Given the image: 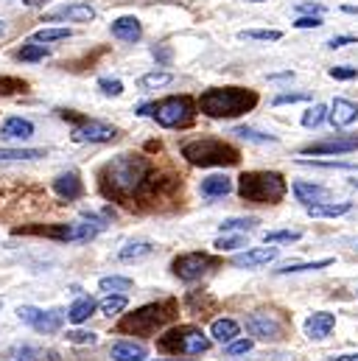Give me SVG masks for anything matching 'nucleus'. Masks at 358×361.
I'll list each match as a JSON object with an SVG mask.
<instances>
[{
    "instance_id": "obj_10",
    "label": "nucleus",
    "mask_w": 358,
    "mask_h": 361,
    "mask_svg": "<svg viewBox=\"0 0 358 361\" xmlns=\"http://www.w3.org/2000/svg\"><path fill=\"white\" fill-rule=\"evenodd\" d=\"M218 264H221V261H218L216 255H210V252H185V255L174 258L171 269H174V274H177L179 280L196 283V280H202L204 274H210Z\"/></svg>"
},
{
    "instance_id": "obj_43",
    "label": "nucleus",
    "mask_w": 358,
    "mask_h": 361,
    "mask_svg": "<svg viewBox=\"0 0 358 361\" xmlns=\"http://www.w3.org/2000/svg\"><path fill=\"white\" fill-rule=\"evenodd\" d=\"M244 244H247L244 235H224V238L216 241V250H221V252H233V250H238V247H244Z\"/></svg>"
},
{
    "instance_id": "obj_56",
    "label": "nucleus",
    "mask_w": 358,
    "mask_h": 361,
    "mask_svg": "<svg viewBox=\"0 0 358 361\" xmlns=\"http://www.w3.org/2000/svg\"><path fill=\"white\" fill-rule=\"evenodd\" d=\"M350 185H353V188H358V180H350Z\"/></svg>"
},
{
    "instance_id": "obj_34",
    "label": "nucleus",
    "mask_w": 358,
    "mask_h": 361,
    "mask_svg": "<svg viewBox=\"0 0 358 361\" xmlns=\"http://www.w3.org/2000/svg\"><path fill=\"white\" fill-rule=\"evenodd\" d=\"M174 82V76L171 73H146V76H140V87L143 90H157V87H166V85H171Z\"/></svg>"
},
{
    "instance_id": "obj_16",
    "label": "nucleus",
    "mask_w": 358,
    "mask_h": 361,
    "mask_svg": "<svg viewBox=\"0 0 358 361\" xmlns=\"http://www.w3.org/2000/svg\"><path fill=\"white\" fill-rule=\"evenodd\" d=\"M277 258V247H258V250H247L241 255L233 258V267H241V269H255V267H264L271 264Z\"/></svg>"
},
{
    "instance_id": "obj_1",
    "label": "nucleus",
    "mask_w": 358,
    "mask_h": 361,
    "mask_svg": "<svg viewBox=\"0 0 358 361\" xmlns=\"http://www.w3.org/2000/svg\"><path fill=\"white\" fill-rule=\"evenodd\" d=\"M98 190L129 213H171L185 202V180L157 157L126 152L98 171Z\"/></svg>"
},
{
    "instance_id": "obj_39",
    "label": "nucleus",
    "mask_w": 358,
    "mask_h": 361,
    "mask_svg": "<svg viewBox=\"0 0 358 361\" xmlns=\"http://www.w3.org/2000/svg\"><path fill=\"white\" fill-rule=\"evenodd\" d=\"M70 37V28H39L31 39L34 42H56V39H68Z\"/></svg>"
},
{
    "instance_id": "obj_28",
    "label": "nucleus",
    "mask_w": 358,
    "mask_h": 361,
    "mask_svg": "<svg viewBox=\"0 0 358 361\" xmlns=\"http://www.w3.org/2000/svg\"><path fill=\"white\" fill-rule=\"evenodd\" d=\"M98 305H95V300L92 297H79L73 305H70V311H68V319L73 322V325H82V322H87L90 317H92V311H95Z\"/></svg>"
},
{
    "instance_id": "obj_4",
    "label": "nucleus",
    "mask_w": 358,
    "mask_h": 361,
    "mask_svg": "<svg viewBox=\"0 0 358 361\" xmlns=\"http://www.w3.org/2000/svg\"><path fill=\"white\" fill-rule=\"evenodd\" d=\"M258 106V92L249 87H210L199 95L196 109L207 118H238Z\"/></svg>"
},
{
    "instance_id": "obj_17",
    "label": "nucleus",
    "mask_w": 358,
    "mask_h": 361,
    "mask_svg": "<svg viewBox=\"0 0 358 361\" xmlns=\"http://www.w3.org/2000/svg\"><path fill=\"white\" fill-rule=\"evenodd\" d=\"M48 20H70V23H90L95 20V8L90 3H70L48 14Z\"/></svg>"
},
{
    "instance_id": "obj_57",
    "label": "nucleus",
    "mask_w": 358,
    "mask_h": 361,
    "mask_svg": "<svg viewBox=\"0 0 358 361\" xmlns=\"http://www.w3.org/2000/svg\"><path fill=\"white\" fill-rule=\"evenodd\" d=\"M0 34H3V20H0Z\"/></svg>"
},
{
    "instance_id": "obj_49",
    "label": "nucleus",
    "mask_w": 358,
    "mask_h": 361,
    "mask_svg": "<svg viewBox=\"0 0 358 361\" xmlns=\"http://www.w3.org/2000/svg\"><path fill=\"white\" fill-rule=\"evenodd\" d=\"M294 25H297V28H319L322 20H319V14H305V17H300Z\"/></svg>"
},
{
    "instance_id": "obj_15",
    "label": "nucleus",
    "mask_w": 358,
    "mask_h": 361,
    "mask_svg": "<svg viewBox=\"0 0 358 361\" xmlns=\"http://www.w3.org/2000/svg\"><path fill=\"white\" fill-rule=\"evenodd\" d=\"M185 311L190 317H196V319H210V314L218 311V300L213 294H207V291H190L185 297Z\"/></svg>"
},
{
    "instance_id": "obj_45",
    "label": "nucleus",
    "mask_w": 358,
    "mask_h": 361,
    "mask_svg": "<svg viewBox=\"0 0 358 361\" xmlns=\"http://www.w3.org/2000/svg\"><path fill=\"white\" fill-rule=\"evenodd\" d=\"M68 342H73V345H95L98 336L90 334V331H73V334H68Z\"/></svg>"
},
{
    "instance_id": "obj_48",
    "label": "nucleus",
    "mask_w": 358,
    "mask_h": 361,
    "mask_svg": "<svg viewBox=\"0 0 358 361\" xmlns=\"http://www.w3.org/2000/svg\"><path fill=\"white\" fill-rule=\"evenodd\" d=\"M308 98H311L308 92H283L274 98V104L280 106V104H294V101H308Z\"/></svg>"
},
{
    "instance_id": "obj_18",
    "label": "nucleus",
    "mask_w": 358,
    "mask_h": 361,
    "mask_svg": "<svg viewBox=\"0 0 358 361\" xmlns=\"http://www.w3.org/2000/svg\"><path fill=\"white\" fill-rule=\"evenodd\" d=\"M54 190H56L65 202H76V199H82L85 185H82V180H79L76 171H68V174H62V177L54 180Z\"/></svg>"
},
{
    "instance_id": "obj_33",
    "label": "nucleus",
    "mask_w": 358,
    "mask_h": 361,
    "mask_svg": "<svg viewBox=\"0 0 358 361\" xmlns=\"http://www.w3.org/2000/svg\"><path fill=\"white\" fill-rule=\"evenodd\" d=\"M98 286H101V291H106V294H123V291L132 288V280H129V277H118V274H112V277H104Z\"/></svg>"
},
{
    "instance_id": "obj_40",
    "label": "nucleus",
    "mask_w": 358,
    "mask_h": 361,
    "mask_svg": "<svg viewBox=\"0 0 358 361\" xmlns=\"http://www.w3.org/2000/svg\"><path fill=\"white\" fill-rule=\"evenodd\" d=\"M238 37H241V39H264V42H277L283 34H280V31H264V28H261V31H258V28H249V31H241Z\"/></svg>"
},
{
    "instance_id": "obj_41",
    "label": "nucleus",
    "mask_w": 358,
    "mask_h": 361,
    "mask_svg": "<svg viewBox=\"0 0 358 361\" xmlns=\"http://www.w3.org/2000/svg\"><path fill=\"white\" fill-rule=\"evenodd\" d=\"M235 135H241L244 140H252V143H274L271 135H264V132H258V129H247V126H238Z\"/></svg>"
},
{
    "instance_id": "obj_11",
    "label": "nucleus",
    "mask_w": 358,
    "mask_h": 361,
    "mask_svg": "<svg viewBox=\"0 0 358 361\" xmlns=\"http://www.w3.org/2000/svg\"><path fill=\"white\" fill-rule=\"evenodd\" d=\"M247 331L261 342H280L285 336V319L271 311H252L247 317Z\"/></svg>"
},
{
    "instance_id": "obj_31",
    "label": "nucleus",
    "mask_w": 358,
    "mask_h": 361,
    "mask_svg": "<svg viewBox=\"0 0 358 361\" xmlns=\"http://www.w3.org/2000/svg\"><path fill=\"white\" fill-rule=\"evenodd\" d=\"M45 56H48V48H45V45H37L34 39L25 42V45L17 51V59H23V62H42Z\"/></svg>"
},
{
    "instance_id": "obj_42",
    "label": "nucleus",
    "mask_w": 358,
    "mask_h": 361,
    "mask_svg": "<svg viewBox=\"0 0 358 361\" xmlns=\"http://www.w3.org/2000/svg\"><path fill=\"white\" fill-rule=\"evenodd\" d=\"M218 227H221V233H230V230H252L255 227V219H227Z\"/></svg>"
},
{
    "instance_id": "obj_3",
    "label": "nucleus",
    "mask_w": 358,
    "mask_h": 361,
    "mask_svg": "<svg viewBox=\"0 0 358 361\" xmlns=\"http://www.w3.org/2000/svg\"><path fill=\"white\" fill-rule=\"evenodd\" d=\"M179 317V302L174 297L149 302L135 308L132 314H126L123 319H118L115 331L118 334H129V336H154L157 331H163L166 325H171Z\"/></svg>"
},
{
    "instance_id": "obj_14",
    "label": "nucleus",
    "mask_w": 358,
    "mask_h": 361,
    "mask_svg": "<svg viewBox=\"0 0 358 361\" xmlns=\"http://www.w3.org/2000/svg\"><path fill=\"white\" fill-rule=\"evenodd\" d=\"M358 152V135H336L302 149V154H350Z\"/></svg>"
},
{
    "instance_id": "obj_38",
    "label": "nucleus",
    "mask_w": 358,
    "mask_h": 361,
    "mask_svg": "<svg viewBox=\"0 0 358 361\" xmlns=\"http://www.w3.org/2000/svg\"><path fill=\"white\" fill-rule=\"evenodd\" d=\"M28 90V82L25 79H17V76H0V95H17V92Z\"/></svg>"
},
{
    "instance_id": "obj_52",
    "label": "nucleus",
    "mask_w": 358,
    "mask_h": 361,
    "mask_svg": "<svg viewBox=\"0 0 358 361\" xmlns=\"http://www.w3.org/2000/svg\"><path fill=\"white\" fill-rule=\"evenodd\" d=\"M300 11H308V14H322V11H325V6H322V3H302V6H300Z\"/></svg>"
},
{
    "instance_id": "obj_58",
    "label": "nucleus",
    "mask_w": 358,
    "mask_h": 361,
    "mask_svg": "<svg viewBox=\"0 0 358 361\" xmlns=\"http://www.w3.org/2000/svg\"><path fill=\"white\" fill-rule=\"evenodd\" d=\"M249 3H261V0H249Z\"/></svg>"
},
{
    "instance_id": "obj_19",
    "label": "nucleus",
    "mask_w": 358,
    "mask_h": 361,
    "mask_svg": "<svg viewBox=\"0 0 358 361\" xmlns=\"http://www.w3.org/2000/svg\"><path fill=\"white\" fill-rule=\"evenodd\" d=\"M294 196L302 204H319V202H331V190L322 185H311V182H294Z\"/></svg>"
},
{
    "instance_id": "obj_23",
    "label": "nucleus",
    "mask_w": 358,
    "mask_h": 361,
    "mask_svg": "<svg viewBox=\"0 0 358 361\" xmlns=\"http://www.w3.org/2000/svg\"><path fill=\"white\" fill-rule=\"evenodd\" d=\"M305 210L311 219H339L353 210V202H319V204H308Z\"/></svg>"
},
{
    "instance_id": "obj_37",
    "label": "nucleus",
    "mask_w": 358,
    "mask_h": 361,
    "mask_svg": "<svg viewBox=\"0 0 358 361\" xmlns=\"http://www.w3.org/2000/svg\"><path fill=\"white\" fill-rule=\"evenodd\" d=\"M300 238H302L300 230H271L264 235L266 244H291V241H300Z\"/></svg>"
},
{
    "instance_id": "obj_29",
    "label": "nucleus",
    "mask_w": 358,
    "mask_h": 361,
    "mask_svg": "<svg viewBox=\"0 0 358 361\" xmlns=\"http://www.w3.org/2000/svg\"><path fill=\"white\" fill-rule=\"evenodd\" d=\"M152 244L149 241H132V244H126L121 252H118V258L121 261H137V258H146V255H152Z\"/></svg>"
},
{
    "instance_id": "obj_20",
    "label": "nucleus",
    "mask_w": 358,
    "mask_h": 361,
    "mask_svg": "<svg viewBox=\"0 0 358 361\" xmlns=\"http://www.w3.org/2000/svg\"><path fill=\"white\" fill-rule=\"evenodd\" d=\"M333 325H336V317H333V314H328V311H316V314L308 317V322H305V334H308L311 339H325V336L333 331Z\"/></svg>"
},
{
    "instance_id": "obj_51",
    "label": "nucleus",
    "mask_w": 358,
    "mask_h": 361,
    "mask_svg": "<svg viewBox=\"0 0 358 361\" xmlns=\"http://www.w3.org/2000/svg\"><path fill=\"white\" fill-rule=\"evenodd\" d=\"M356 42H358V37H333V39L328 42V48H333V51H336V48H345V45H356Z\"/></svg>"
},
{
    "instance_id": "obj_27",
    "label": "nucleus",
    "mask_w": 358,
    "mask_h": 361,
    "mask_svg": "<svg viewBox=\"0 0 358 361\" xmlns=\"http://www.w3.org/2000/svg\"><path fill=\"white\" fill-rule=\"evenodd\" d=\"M238 322H233V319H216L213 322V328H210V336L216 339V342H221V345H230L235 336H238Z\"/></svg>"
},
{
    "instance_id": "obj_54",
    "label": "nucleus",
    "mask_w": 358,
    "mask_h": 361,
    "mask_svg": "<svg viewBox=\"0 0 358 361\" xmlns=\"http://www.w3.org/2000/svg\"><path fill=\"white\" fill-rule=\"evenodd\" d=\"M25 6H42V3H48V0H23Z\"/></svg>"
},
{
    "instance_id": "obj_26",
    "label": "nucleus",
    "mask_w": 358,
    "mask_h": 361,
    "mask_svg": "<svg viewBox=\"0 0 358 361\" xmlns=\"http://www.w3.org/2000/svg\"><path fill=\"white\" fill-rule=\"evenodd\" d=\"M112 359L115 361H143L146 359V348L135 345V342H115L112 345Z\"/></svg>"
},
{
    "instance_id": "obj_8",
    "label": "nucleus",
    "mask_w": 358,
    "mask_h": 361,
    "mask_svg": "<svg viewBox=\"0 0 358 361\" xmlns=\"http://www.w3.org/2000/svg\"><path fill=\"white\" fill-rule=\"evenodd\" d=\"M104 230L101 221L90 224H23L14 227V235H39L51 241H90Z\"/></svg>"
},
{
    "instance_id": "obj_25",
    "label": "nucleus",
    "mask_w": 358,
    "mask_h": 361,
    "mask_svg": "<svg viewBox=\"0 0 358 361\" xmlns=\"http://www.w3.org/2000/svg\"><path fill=\"white\" fill-rule=\"evenodd\" d=\"M199 190H202L204 199H221V196H227L233 190V180L230 177H221V174H213V177L202 180Z\"/></svg>"
},
{
    "instance_id": "obj_9",
    "label": "nucleus",
    "mask_w": 358,
    "mask_h": 361,
    "mask_svg": "<svg viewBox=\"0 0 358 361\" xmlns=\"http://www.w3.org/2000/svg\"><path fill=\"white\" fill-rule=\"evenodd\" d=\"M196 115V101L190 95H168L160 104H154V121L166 129L187 126Z\"/></svg>"
},
{
    "instance_id": "obj_46",
    "label": "nucleus",
    "mask_w": 358,
    "mask_h": 361,
    "mask_svg": "<svg viewBox=\"0 0 358 361\" xmlns=\"http://www.w3.org/2000/svg\"><path fill=\"white\" fill-rule=\"evenodd\" d=\"M331 76H333L336 82H350V79H356L358 76V68H347V65H342V68H331Z\"/></svg>"
},
{
    "instance_id": "obj_21",
    "label": "nucleus",
    "mask_w": 358,
    "mask_h": 361,
    "mask_svg": "<svg viewBox=\"0 0 358 361\" xmlns=\"http://www.w3.org/2000/svg\"><path fill=\"white\" fill-rule=\"evenodd\" d=\"M112 37L123 39V42H137L143 37V25L137 17H121L112 23Z\"/></svg>"
},
{
    "instance_id": "obj_44",
    "label": "nucleus",
    "mask_w": 358,
    "mask_h": 361,
    "mask_svg": "<svg viewBox=\"0 0 358 361\" xmlns=\"http://www.w3.org/2000/svg\"><path fill=\"white\" fill-rule=\"evenodd\" d=\"M252 350V339H233L227 345V356H247Z\"/></svg>"
},
{
    "instance_id": "obj_47",
    "label": "nucleus",
    "mask_w": 358,
    "mask_h": 361,
    "mask_svg": "<svg viewBox=\"0 0 358 361\" xmlns=\"http://www.w3.org/2000/svg\"><path fill=\"white\" fill-rule=\"evenodd\" d=\"M98 87H101V92H106V95H121L123 92V85L118 79H98Z\"/></svg>"
},
{
    "instance_id": "obj_55",
    "label": "nucleus",
    "mask_w": 358,
    "mask_h": 361,
    "mask_svg": "<svg viewBox=\"0 0 358 361\" xmlns=\"http://www.w3.org/2000/svg\"><path fill=\"white\" fill-rule=\"evenodd\" d=\"M345 11H347V14H358L356 6H345Z\"/></svg>"
},
{
    "instance_id": "obj_6",
    "label": "nucleus",
    "mask_w": 358,
    "mask_h": 361,
    "mask_svg": "<svg viewBox=\"0 0 358 361\" xmlns=\"http://www.w3.org/2000/svg\"><path fill=\"white\" fill-rule=\"evenodd\" d=\"M238 193L252 204H277L288 193V185L277 171H244L238 180Z\"/></svg>"
},
{
    "instance_id": "obj_22",
    "label": "nucleus",
    "mask_w": 358,
    "mask_h": 361,
    "mask_svg": "<svg viewBox=\"0 0 358 361\" xmlns=\"http://www.w3.org/2000/svg\"><path fill=\"white\" fill-rule=\"evenodd\" d=\"M34 135V123L25 118H6L0 126V137L6 140H28Z\"/></svg>"
},
{
    "instance_id": "obj_36",
    "label": "nucleus",
    "mask_w": 358,
    "mask_h": 361,
    "mask_svg": "<svg viewBox=\"0 0 358 361\" xmlns=\"http://www.w3.org/2000/svg\"><path fill=\"white\" fill-rule=\"evenodd\" d=\"M333 258H325V261H314V264H285L283 269H277V274H297V271H316L331 267Z\"/></svg>"
},
{
    "instance_id": "obj_12",
    "label": "nucleus",
    "mask_w": 358,
    "mask_h": 361,
    "mask_svg": "<svg viewBox=\"0 0 358 361\" xmlns=\"http://www.w3.org/2000/svg\"><path fill=\"white\" fill-rule=\"evenodd\" d=\"M17 317L25 322V325H31L37 334H56L62 325H65V311L62 308H54V311H39V308H34V305H20L17 308Z\"/></svg>"
},
{
    "instance_id": "obj_53",
    "label": "nucleus",
    "mask_w": 358,
    "mask_h": 361,
    "mask_svg": "<svg viewBox=\"0 0 358 361\" xmlns=\"http://www.w3.org/2000/svg\"><path fill=\"white\" fill-rule=\"evenodd\" d=\"M333 361H358V353H347V356H339V359Z\"/></svg>"
},
{
    "instance_id": "obj_5",
    "label": "nucleus",
    "mask_w": 358,
    "mask_h": 361,
    "mask_svg": "<svg viewBox=\"0 0 358 361\" xmlns=\"http://www.w3.org/2000/svg\"><path fill=\"white\" fill-rule=\"evenodd\" d=\"M182 157L190 166H202V169H227V166H238L241 163V152L221 140V137H202V140H190L182 146Z\"/></svg>"
},
{
    "instance_id": "obj_50",
    "label": "nucleus",
    "mask_w": 358,
    "mask_h": 361,
    "mask_svg": "<svg viewBox=\"0 0 358 361\" xmlns=\"http://www.w3.org/2000/svg\"><path fill=\"white\" fill-rule=\"evenodd\" d=\"M152 54H154V59H157L160 65H171V56H174V54H171V48H168V45H157Z\"/></svg>"
},
{
    "instance_id": "obj_2",
    "label": "nucleus",
    "mask_w": 358,
    "mask_h": 361,
    "mask_svg": "<svg viewBox=\"0 0 358 361\" xmlns=\"http://www.w3.org/2000/svg\"><path fill=\"white\" fill-rule=\"evenodd\" d=\"M56 210L48 190L34 182H3L0 185V219H28Z\"/></svg>"
},
{
    "instance_id": "obj_30",
    "label": "nucleus",
    "mask_w": 358,
    "mask_h": 361,
    "mask_svg": "<svg viewBox=\"0 0 358 361\" xmlns=\"http://www.w3.org/2000/svg\"><path fill=\"white\" fill-rule=\"evenodd\" d=\"M126 302H129V300H126V294H106V297L101 300V305H98V308H101V314H104V317H115V314H121V311L126 308Z\"/></svg>"
},
{
    "instance_id": "obj_32",
    "label": "nucleus",
    "mask_w": 358,
    "mask_h": 361,
    "mask_svg": "<svg viewBox=\"0 0 358 361\" xmlns=\"http://www.w3.org/2000/svg\"><path fill=\"white\" fill-rule=\"evenodd\" d=\"M45 149H0V160H39Z\"/></svg>"
},
{
    "instance_id": "obj_7",
    "label": "nucleus",
    "mask_w": 358,
    "mask_h": 361,
    "mask_svg": "<svg viewBox=\"0 0 358 361\" xmlns=\"http://www.w3.org/2000/svg\"><path fill=\"white\" fill-rule=\"evenodd\" d=\"M157 350L166 356H177L179 361L193 359V356H202L210 350V339L196 325H177L157 339Z\"/></svg>"
},
{
    "instance_id": "obj_24",
    "label": "nucleus",
    "mask_w": 358,
    "mask_h": 361,
    "mask_svg": "<svg viewBox=\"0 0 358 361\" xmlns=\"http://www.w3.org/2000/svg\"><path fill=\"white\" fill-rule=\"evenodd\" d=\"M331 121L333 126H350L358 121V104L347 101V98H336L331 106Z\"/></svg>"
},
{
    "instance_id": "obj_13",
    "label": "nucleus",
    "mask_w": 358,
    "mask_h": 361,
    "mask_svg": "<svg viewBox=\"0 0 358 361\" xmlns=\"http://www.w3.org/2000/svg\"><path fill=\"white\" fill-rule=\"evenodd\" d=\"M118 137V129L104 123V121H92L85 118L76 129H73V140L76 143H112Z\"/></svg>"
},
{
    "instance_id": "obj_35",
    "label": "nucleus",
    "mask_w": 358,
    "mask_h": 361,
    "mask_svg": "<svg viewBox=\"0 0 358 361\" xmlns=\"http://www.w3.org/2000/svg\"><path fill=\"white\" fill-rule=\"evenodd\" d=\"M325 118H328V106H325V104H314V106L302 115V126H305V129H316Z\"/></svg>"
}]
</instances>
